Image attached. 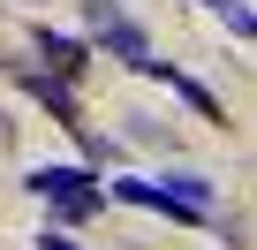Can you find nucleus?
Listing matches in <instances>:
<instances>
[{"instance_id":"1","label":"nucleus","mask_w":257,"mask_h":250,"mask_svg":"<svg viewBox=\"0 0 257 250\" xmlns=\"http://www.w3.org/2000/svg\"><path fill=\"white\" fill-rule=\"evenodd\" d=\"M31 197H46V212H53V227H91L113 197H106V182H98V167H31V182H23Z\"/></svg>"},{"instance_id":"2","label":"nucleus","mask_w":257,"mask_h":250,"mask_svg":"<svg viewBox=\"0 0 257 250\" xmlns=\"http://www.w3.org/2000/svg\"><path fill=\"white\" fill-rule=\"evenodd\" d=\"M83 38L106 53V61H121V68H137L144 76V61H152V31L121 8V0H83Z\"/></svg>"},{"instance_id":"3","label":"nucleus","mask_w":257,"mask_h":250,"mask_svg":"<svg viewBox=\"0 0 257 250\" xmlns=\"http://www.w3.org/2000/svg\"><path fill=\"white\" fill-rule=\"evenodd\" d=\"M152 190H159V220H174V227H212L219 220V190L197 167H167V175H152Z\"/></svg>"},{"instance_id":"4","label":"nucleus","mask_w":257,"mask_h":250,"mask_svg":"<svg viewBox=\"0 0 257 250\" xmlns=\"http://www.w3.org/2000/svg\"><path fill=\"white\" fill-rule=\"evenodd\" d=\"M16 84H23V91H31V99H38L53 121H61L68 137L83 129V106H76V84H68V76H53L46 61H16Z\"/></svg>"},{"instance_id":"5","label":"nucleus","mask_w":257,"mask_h":250,"mask_svg":"<svg viewBox=\"0 0 257 250\" xmlns=\"http://www.w3.org/2000/svg\"><path fill=\"white\" fill-rule=\"evenodd\" d=\"M144 76H152V84H167V91H174V99H182V106L197 114V121L227 129V106H219V99H212V84H197L189 68H174V61H159V53H152V61H144Z\"/></svg>"},{"instance_id":"6","label":"nucleus","mask_w":257,"mask_h":250,"mask_svg":"<svg viewBox=\"0 0 257 250\" xmlns=\"http://www.w3.org/2000/svg\"><path fill=\"white\" fill-rule=\"evenodd\" d=\"M31 53H38L53 76H68V84H76V76L91 68V53H98V46H91V38H76V31H53V23H38V31H31Z\"/></svg>"},{"instance_id":"7","label":"nucleus","mask_w":257,"mask_h":250,"mask_svg":"<svg viewBox=\"0 0 257 250\" xmlns=\"http://www.w3.org/2000/svg\"><path fill=\"white\" fill-rule=\"evenodd\" d=\"M219 23H227L234 38H249V46H257V8H249V0H227V8H219Z\"/></svg>"},{"instance_id":"8","label":"nucleus","mask_w":257,"mask_h":250,"mask_svg":"<svg viewBox=\"0 0 257 250\" xmlns=\"http://www.w3.org/2000/svg\"><path fill=\"white\" fill-rule=\"evenodd\" d=\"M128 137H137V144H174V137L159 129V121H152V114H128Z\"/></svg>"},{"instance_id":"9","label":"nucleus","mask_w":257,"mask_h":250,"mask_svg":"<svg viewBox=\"0 0 257 250\" xmlns=\"http://www.w3.org/2000/svg\"><path fill=\"white\" fill-rule=\"evenodd\" d=\"M38 250H83V242H68V227H46V235H38Z\"/></svg>"},{"instance_id":"10","label":"nucleus","mask_w":257,"mask_h":250,"mask_svg":"<svg viewBox=\"0 0 257 250\" xmlns=\"http://www.w3.org/2000/svg\"><path fill=\"white\" fill-rule=\"evenodd\" d=\"M8 144H16V121H8V114H0V152H8Z\"/></svg>"},{"instance_id":"11","label":"nucleus","mask_w":257,"mask_h":250,"mask_svg":"<svg viewBox=\"0 0 257 250\" xmlns=\"http://www.w3.org/2000/svg\"><path fill=\"white\" fill-rule=\"evenodd\" d=\"M197 8H212V16H219V8H227V0H197Z\"/></svg>"}]
</instances>
